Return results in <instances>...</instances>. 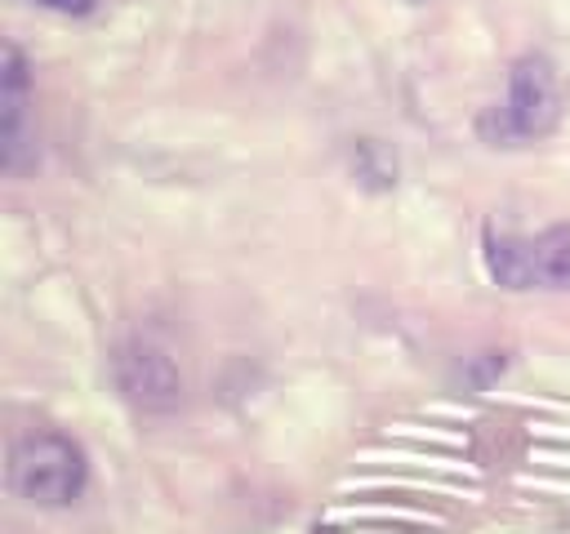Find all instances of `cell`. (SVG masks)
<instances>
[{"label":"cell","instance_id":"cell-1","mask_svg":"<svg viewBox=\"0 0 570 534\" xmlns=\"http://www.w3.org/2000/svg\"><path fill=\"white\" fill-rule=\"evenodd\" d=\"M561 120V80L543 53H521L508 71L503 107H485L476 129L490 147H517L552 134Z\"/></svg>","mask_w":570,"mask_h":534},{"label":"cell","instance_id":"cell-2","mask_svg":"<svg viewBox=\"0 0 570 534\" xmlns=\"http://www.w3.org/2000/svg\"><path fill=\"white\" fill-rule=\"evenodd\" d=\"M89 458L85 449L53 427H36L9 449V490L31 507H67L85 494Z\"/></svg>","mask_w":570,"mask_h":534},{"label":"cell","instance_id":"cell-3","mask_svg":"<svg viewBox=\"0 0 570 534\" xmlns=\"http://www.w3.org/2000/svg\"><path fill=\"white\" fill-rule=\"evenodd\" d=\"M111 378L120 396L142 414H169L183 400V374L174 356L147 338H129L111 352Z\"/></svg>","mask_w":570,"mask_h":534},{"label":"cell","instance_id":"cell-4","mask_svg":"<svg viewBox=\"0 0 570 534\" xmlns=\"http://www.w3.org/2000/svg\"><path fill=\"white\" fill-rule=\"evenodd\" d=\"M0 160L9 174H22L36 160V125H31V80L18 44H4L0 71Z\"/></svg>","mask_w":570,"mask_h":534},{"label":"cell","instance_id":"cell-5","mask_svg":"<svg viewBox=\"0 0 570 534\" xmlns=\"http://www.w3.org/2000/svg\"><path fill=\"white\" fill-rule=\"evenodd\" d=\"M485 271L494 285L503 289H534V249L530 236H508V231H490L485 236Z\"/></svg>","mask_w":570,"mask_h":534},{"label":"cell","instance_id":"cell-6","mask_svg":"<svg viewBox=\"0 0 570 534\" xmlns=\"http://www.w3.org/2000/svg\"><path fill=\"white\" fill-rule=\"evenodd\" d=\"M530 249L539 289H570V227H548L530 236Z\"/></svg>","mask_w":570,"mask_h":534},{"label":"cell","instance_id":"cell-7","mask_svg":"<svg viewBox=\"0 0 570 534\" xmlns=\"http://www.w3.org/2000/svg\"><path fill=\"white\" fill-rule=\"evenodd\" d=\"M27 4H40V9H53V13H71V18L98 9V0H27Z\"/></svg>","mask_w":570,"mask_h":534}]
</instances>
